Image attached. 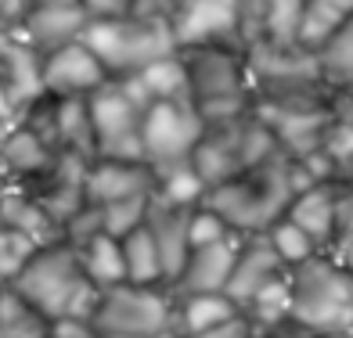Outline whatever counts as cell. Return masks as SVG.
<instances>
[{"instance_id":"obj_1","label":"cell","mask_w":353,"mask_h":338,"mask_svg":"<svg viewBox=\"0 0 353 338\" xmlns=\"http://www.w3.org/2000/svg\"><path fill=\"white\" fill-rule=\"evenodd\" d=\"M292 195V158L285 151H274L249 173L210 187L202 205H210L234 234H263L270 223L285 216Z\"/></svg>"},{"instance_id":"obj_2","label":"cell","mask_w":353,"mask_h":338,"mask_svg":"<svg viewBox=\"0 0 353 338\" xmlns=\"http://www.w3.org/2000/svg\"><path fill=\"white\" fill-rule=\"evenodd\" d=\"M11 288L26 302H33L47 320L79 317L94 324V313H98V302H101V288L83 277L76 249L65 245V241L40 245L33 260L22 266V273L11 281Z\"/></svg>"},{"instance_id":"obj_3","label":"cell","mask_w":353,"mask_h":338,"mask_svg":"<svg viewBox=\"0 0 353 338\" xmlns=\"http://www.w3.org/2000/svg\"><path fill=\"white\" fill-rule=\"evenodd\" d=\"M188 83H191V105L199 108L205 123L234 119L252 108V76L245 47H176Z\"/></svg>"},{"instance_id":"obj_4","label":"cell","mask_w":353,"mask_h":338,"mask_svg":"<svg viewBox=\"0 0 353 338\" xmlns=\"http://www.w3.org/2000/svg\"><path fill=\"white\" fill-rule=\"evenodd\" d=\"M278 148L270 126L256 116V108L242 112L234 119H220V123H205L202 140L191 151V166L199 169L205 187L228 184L234 176L249 173L252 166L267 162Z\"/></svg>"},{"instance_id":"obj_5","label":"cell","mask_w":353,"mask_h":338,"mask_svg":"<svg viewBox=\"0 0 353 338\" xmlns=\"http://www.w3.org/2000/svg\"><path fill=\"white\" fill-rule=\"evenodd\" d=\"M79 43L101 61L108 79L137 76L144 65L176 51L170 22L137 19V14H116V19H90L79 33Z\"/></svg>"},{"instance_id":"obj_6","label":"cell","mask_w":353,"mask_h":338,"mask_svg":"<svg viewBox=\"0 0 353 338\" xmlns=\"http://www.w3.org/2000/svg\"><path fill=\"white\" fill-rule=\"evenodd\" d=\"M292 313L288 320L310 335L353 328V277L335 260V252H317L314 260L288 270Z\"/></svg>"},{"instance_id":"obj_7","label":"cell","mask_w":353,"mask_h":338,"mask_svg":"<svg viewBox=\"0 0 353 338\" xmlns=\"http://www.w3.org/2000/svg\"><path fill=\"white\" fill-rule=\"evenodd\" d=\"M148 101L137 90L130 76L126 79H108L105 87L87 94V112L94 126V158H130L144 162L141 151V116Z\"/></svg>"},{"instance_id":"obj_8","label":"cell","mask_w":353,"mask_h":338,"mask_svg":"<svg viewBox=\"0 0 353 338\" xmlns=\"http://www.w3.org/2000/svg\"><path fill=\"white\" fill-rule=\"evenodd\" d=\"M173 288L170 284H130L105 288L94 328L98 335H141V338H176L173 335Z\"/></svg>"},{"instance_id":"obj_9","label":"cell","mask_w":353,"mask_h":338,"mask_svg":"<svg viewBox=\"0 0 353 338\" xmlns=\"http://www.w3.org/2000/svg\"><path fill=\"white\" fill-rule=\"evenodd\" d=\"M170 29L176 47H245L252 40L249 0H176Z\"/></svg>"},{"instance_id":"obj_10","label":"cell","mask_w":353,"mask_h":338,"mask_svg":"<svg viewBox=\"0 0 353 338\" xmlns=\"http://www.w3.org/2000/svg\"><path fill=\"white\" fill-rule=\"evenodd\" d=\"M205 119L191 101H155L141 116V151L144 162L155 169H166L176 162H191V151L202 140Z\"/></svg>"},{"instance_id":"obj_11","label":"cell","mask_w":353,"mask_h":338,"mask_svg":"<svg viewBox=\"0 0 353 338\" xmlns=\"http://www.w3.org/2000/svg\"><path fill=\"white\" fill-rule=\"evenodd\" d=\"M87 166H90V158L58 151L54 162L47 166L40 176L26 180L22 187L43 205V213L51 216L58 227H65V220L87 205V191H83V184H87Z\"/></svg>"},{"instance_id":"obj_12","label":"cell","mask_w":353,"mask_h":338,"mask_svg":"<svg viewBox=\"0 0 353 338\" xmlns=\"http://www.w3.org/2000/svg\"><path fill=\"white\" fill-rule=\"evenodd\" d=\"M40 79L43 94H51V98H87V94L108 83V72L87 51V43L72 40L40 58Z\"/></svg>"},{"instance_id":"obj_13","label":"cell","mask_w":353,"mask_h":338,"mask_svg":"<svg viewBox=\"0 0 353 338\" xmlns=\"http://www.w3.org/2000/svg\"><path fill=\"white\" fill-rule=\"evenodd\" d=\"M87 11L79 0H37L33 11L26 14V22L19 29V36L33 47V51L47 54L54 47H65L79 40V33L87 29Z\"/></svg>"},{"instance_id":"obj_14","label":"cell","mask_w":353,"mask_h":338,"mask_svg":"<svg viewBox=\"0 0 353 338\" xmlns=\"http://www.w3.org/2000/svg\"><path fill=\"white\" fill-rule=\"evenodd\" d=\"M281 273H288V266L274 255L270 241L263 234H242V245H238L234 270H231V277H228L223 295H228L238 310H245V302L260 292L263 284L281 277Z\"/></svg>"},{"instance_id":"obj_15","label":"cell","mask_w":353,"mask_h":338,"mask_svg":"<svg viewBox=\"0 0 353 338\" xmlns=\"http://www.w3.org/2000/svg\"><path fill=\"white\" fill-rule=\"evenodd\" d=\"M87 202L108 205L134 195H152L155 173L148 162H130V158H90L87 166Z\"/></svg>"},{"instance_id":"obj_16","label":"cell","mask_w":353,"mask_h":338,"mask_svg":"<svg viewBox=\"0 0 353 338\" xmlns=\"http://www.w3.org/2000/svg\"><path fill=\"white\" fill-rule=\"evenodd\" d=\"M339 184L343 180L303 187V191H296L285 209V216L296 227L307 231L317 241V249H325V252H332L335 241H339Z\"/></svg>"},{"instance_id":"obj_17","label":"cell","mask_w":353,"mask_h":338,"mask_svg":"<svg viewBox=\"0 0 353 338\" xmlns=\"http://www.w3.org/2000/svg\"><path fill=\"white\" fill-rule=\"evenodd\" d=\"M188 213L191 209H181L166 198H159L152 191V202H148V220L144 227L155 237V249L163 255V270H166V284H173L181 277V270L191 255V245H188Z\"/></svg>"},{"instance_id":"obj_18","label":"cell","mask_w":353,"mask_h":338,"mask_svg":"<svg viewBox=\"0 0 353 338\" xmlns=\"http://www.w3.org/2000/svg\"><path fill=\"white\" fill-rule=\"evenodd\" d=\"M270 134H274L278 148L288 158H303L321 144V134L332 119V108H256Z\"/></svg>"},{"instance_id":"obj_19","label":"cell","mask_w":353,"mask_h":338,"mask_svg":"<svg viewBox=\"0 0 353 338\" xmlns=\"http://www.w3.org/2000/svg\"><path fill=\"white\" fill-rule=\"evenodd\" d=\"M40 51H33L19 33H11L0 43V90L11 98L14 112L29 108L37 98H43V79H40Z\"/></svg>"},{"instance_id":"obj_20","label":"cell","mask_w":353,"mask_h":338,"mask_svg":"<svg viewBox=\"0 0 353 338\" xmlns=\"http://www.w3.org/2000/svg\"><path fill=\"white\" fill-rule=\"evenodd\" d=\"M238 245H242V234L223 237V241H216V245L191 249L181 277H176L170 288H173V292H181V295H188V292H223L231 270H234Z\"/></svg>"},{"instance_id":"obj_21","label":"cell","mask_w":353,"mask_h":338,"mask_svg":"<svg viewBox=\"0 0 353 338\" xmlns=\"http://www.w3.org/2000/svg\"><path fill=\"white\" fill-rule=\"evenodd\" d=\"M173 295H176V302H173V335L176 338L205 335L242 313L223 292H188V295L173 292Z\"/></svg>"},{"instance_id":"obj_22","label":"cell","mask_w":353,"mask_h":338,"mask_svg":"<svg viewBox=\"0 0 353 338\" xmlns=\"http://www.w3.org/2000/svg\"><path fill=\"white\" fill-rule=\"evenodd\" d=\"M54 155L58 151L51 148V144H43L33 130H26L22 123H11L4 144H0V173L14 184H26V180H33V176H40L47 166H51Z\"/></svg>"},{"instance_id":"obj_23","label":"cell","mask_w":353,"mask_h":338,"mask_svg":"<svg viewBox=\"0 0 353 338\" xmlns=\"http://www.w3.org/2000/svg\"><path fill=\"white\" fill-rule=\"evenodd\" d=\"M0 223H4V227L22 231L26 237H33L37 245L61 241V227L43 213V205L29 195L22 184H14V180H8L4 195H0Z\"/></svg>"},{"instance_id":"obj_24","label":"cell","mask_w":353,"mask_h":338,"mask_svg":"<svg viewBox=\"0 0 353 338\" xmlns=\"http://www.w3.org/2000/svg\"><path fill=\"white\" fill-rule=\"evenodd\" d=\"M303 8H307V0H249L252 40L296 43ZM252 40H249V43H252Z\"/></svg>"},{"instance_id":"obj_25","label":"cell","mask_w":353,"mask_h":338,"mask_svg":"<svg viewBox=\"0 0 353 338\" xmlns=\"http://www.w3.org/2000/svg\"><path fill=\"white\" fill-rule=\"evenodd\" d=\"M54 148L79 158H94V126L87 98H54Z\"/></svg>"},{"instance_id":"obj_26","label":"cell","mask_w":353,"mask_h":338,"mask_svg":"<svg viewBox=\"0 0 353 338\" xmlns=\"http://www.w3.org/2000/svg\"><path fill=\"white\" fill-rule=\"evenodd\" d=\"M137 90L144 94V101L155 105V101H191V83H188V69L181 54H166L152 61V65H144L137 76H130Z\"/></svg>"},{"instance_id":"obj_27","label":"cell","mask_w":353,"mask_h":338,"mask_svg":"<svg viewBox=\"0 0 353 338\" xmlns=\"http://www.w3.org/2000/svg\"><path fill=\"white\" fill-rule=\"evenodd\" d=\"M76 260H79V270H83V277L90 284H98L101 292L105 288H116L126 281V266H123V245L119 237L112 234H98L83 241V245L76 249Z\"/></svg>"},{"instance_id":"obj_28","label":"cell","mask_w":353,"mask_h":338,"mask_svg":"<svg viewBox=\"0 0 353 338\" xmlns=\"http://www.w3.org/2000/svg\"><path fill=\"white\" fill-rule=\"evenodd\" d=\"M321 79L332 90H346L353 87V14H346L343 25L314 51Z\"/></svg>"},{"instance_id":"obj_29","label":"cell","mask_w":353,"mask_h":338,"mask_svg":"<svg viewBox=\"0 0 353 338\" xmlns=\"http://www.w3.org/2000/svg\"><path fill=\"white\" fill-rule=\"evenodd\" d=\"M123 245V266H126V281L130 284H166V270H163V255L155 249V237L148 227H137L126 237H119Z\"/></svg>"},{"instance_id":"obj_30","label":"cell","mask_w":353,"mask_h":338,"mask_svg":"<svg viewBox=\"0 0 353 338\" xmlns=\"http://www.w3.org/2000/svg\"><path fill=\"white\" fill-rule=\"evenodd\" d=\"M288 313H292V281H288V273H281V277H274L270 284H263L242 310V317L256 331H270V328L285 324Z\"/></svg>"},{"instance_id":"obj_31","label":"cell","mask_w":353,"mask_h":338,"mask_svg":"<svg viewBox=\"0 0 353 338\" xmlns=\"http://www.w3.org/2000/svg\"><path fill=\"white\" fill-rule=\"evenodd\" d=\"M0 331L8 338H51V320L11 284H4L0 288Z\"/></svg>"},{"instance_id":"obj_32","label":"cell","mask_w":353,"mask_h":338,"mask_svg":"<svg viewBox=\"0 0 353 338\" xmlns=\"http://www.w3.org/2000/svg\"><path fill=\"white\" fill-rule=\"evenodd\" d=\"M205 180L199 176V169L191 162H176V166H166V169H155V195L166 198L181 209H195L202 198H205Z\"/></svg>"},{"instance_id":"obj_33","label":"cell","mask_w":353,"mask_h":338,"mask_svg":"<svg viewBox=\"0 0 353 338\" xmlns=\"http://www.w3.org/2000/svg\"><path fill=\"white\" fill-rule=\"evenodd\" d=\"M263 237L270 241L274 255H278L288 270H296L299 263H307V260H314L317 252H325V249H317V241L303 231V227H296L288 216H281V220L270 223V227L263 231Z\"/></svg>"},{"instance_id":"obj_34","label":"cell","mask_w":353,"mask_h":338,"mask_svg":"<svg viewBox=\"0 0 353 338\" xmlns=\"http://www.w3.org/2000/svg\"><path fill=\"white\" fill-rule=\"evenodd\" d=\"M343 19H346V14L335 8L332 0H307V8H303V19H299L296 43L303 47V51H317V47L343 25Z\"/></svg>"},{"instance_id":"obj_35","label":"cell","mask_w":353,"mask_h":338,"mask_svg":"<svg viewBox=\"0 0 353 338\" xmlns=\"http://www.w3.org/2000/svg\"><path fill=\"white\" fill-rule=\"evenodd\" d=\"M317 148L328 155V162L335 166L339 180H350V173H353V119L332 112V119L325 126V134H321Z\"/></svg>"},{"instance_id":"obj_36","label":"cell","mask_w":353,"mask_h":338,"mask_svg":"<svg viewBox=\"0 0 353 338\" xmlns=\"http://www.w3.org/2000/svg\"><path fill=\"white\" fill-rule=\"evenodd\" d=\"M148 202H152V195H134V198H119V202L101 205L105 234H112V237H126L130 231L144 227V220H148Z\"/></svg>"},{"instance_id":"obj_37","label":"cell","mask_w":353,"mask_h":338,"mask_svg":"<svg viewBox=\"0 0 353 338\" xmlns=\"http://www.w3.org/2000/svg\"><path fill=\"white\" fill-rule=\"evenodd\" d=\"M37 249H40V245H37L33 237H26L22 231L4 227V223H0V281L11 284V281L22 273V266L33 260Z\"/></svg>"},{"instance_id":"obj_38","label":"cell","mask_w":353,"mask_h":338,"mask_svg":"<svg viewBox=\"0 0 353 338\" xmlns=\"http://www.w3.org/2000/svg\"><path fill=\"white\" fill-rule=\"evenodd\" d=\"M223 237H234V231L223 223L210 205H195L188 213V245L191 249H202V245H216V241H223Z\"/></svg>"},{"instance_id":"obj_39","label":"cell","mask_w":353,"mask_h":338,"mask_svg":"<svg viewBox=\"0 0 353 338\" xmlns=\"http://www.w3.org/2000/svg\"><path fill=\"white\" fill-rule=\"evenodd\" d=\"M98 234H105V220H101V205H94V202H87L79 213H72L65 220V227H61V241L72 249H79L83 241L98 237Z\"/></svg>"},{"instance_id":"obj_40","label":"cell","mask_w":353,"mask_h":338,"mask_svg":"<svg viewBox=\"0 0 353 338\" xmlns=\"http://www.w3.org/2000/svg\"><path fill=\"white\" fill-rule=\"evenodd\" d=\"M37 0H0V33H19Z\"/></svg>"},{"instance_id":"obj_41","label":"cell","mask_w":353,"mask_h":338,"mask_svg":"<svg viewBox=\"0 0 353 338\" xmlns=\"http://www.w3.org/2000/svg\"><path fill=\"white\" fill-rule=\"evenodd\" d=\"M51 338H98V328L90 320H79V317H54Z\"/></svg>"},{"instance_id":"obj_42","label":"cell","mask_w":353,"mask_h":338,"mask_svg":"<svg viewBox=\"0 0 353 338\" xmlns=\"http://www.w3.org/2000/svg\"><path fill=\"white\" fill-rule=\"evenodd\" d=\"M339 241H353V180L339 184Z\"/></svg>"},{"instance_id":"obj_43","label":"cell","mask_w":353,"mask_h":338,"mask_svg":"<svg viewBox=\"0 0 353 338\" xmlns=\"http://www.w3.org/2000/svg\"><path fill=\"white\" fill-rule=\"evenodd\" d=\"M195 338H256V328L249 324L242 313H238V317L228 320V324H220V328L205 331V335H195Z\"/></svg>"},{"instance_id":"obj_44","label":"cell","mask_w":353,"mask_h":338,"mask_svg":"<svg viewBox=\"0 0 353 338\" xmlns=\"http://www.w3.org/2000/svg\"><path fill=\"white\" fill-rule=\"evenodd\" d=\"M87 19H116V14L130 11V0H79Z\"/></svg>"},{"instance_id":"obj_45","label":"cell","mask_w":353,"mask_h":338,"mask_svg":"<svg viewBox=\"0 0 353 338\" xmlns=\"http://www.w3.org/2000/svg\"><path fill=\"white\" fill-rule=\"evenodd\" d=\"M256 338H310V331H303L299 324H292V320H285V324L270 328V331H256Z\"/></svg>"},{"instance_id":"obj_46","label":"cell","mask_w":353,"mask_h":338,"mask_svg":"<svg viewBox=\"0 0 353 338\" xmlns=\"http://www.w3.org/2000/svg\"><path fill=\"white\" fill-rule=\"evenodd\" d=\"M332 252H335V260L343 263V270L353 277V241H339V245H335Z\"/></svg>"},{"instance_id":"obj_47","label":"cell","mask_w":353,"mask_h":338,"mask_svg":"<svg viewBox=\"0 0 353 338\" xmlns=\"http://www.w3.org/2000/svg\"><path fill=\"white\" fill-rule=\"evenodd\" d=\"M19 119V112H14V105H11V98L4 90H0V123H14Z\"/></svg>"},{"instance_id":"obj_48","label":"cell","mask_w":353,"mask_h":338,"mask_svg":"<svg viewBox=\"0 0 353 338\" xmlns=\"http://www.w3.org/2000/svg\"><path fill=\"white\" fill-rule=\"evenodd\" d=\"M310 338H353V328H350V331H325V335H310Z\"/></svg>"},{"instance_id":"obj_49","label":"cell","mask_w":353,"mask_h":338,"mask_svg":"<svg viewBox=\"0 0 353 338\" xmlns=\"http://www.w3.org/2000/svg\"><path fill=\"white\" fill-rule=\"evenodd\" d=\"M332 4H335V8H339L343 14H353V0H332Z\"/></svg>"},{"instance_id":"obj_50","label":"cell","mask_w":353,"mask_h":338,"mask_svg":"<svg viewBox=\"0 0 353 338\" xmlns=\"http://www.w3.org/2000/svg\"><path fill=\"white\" fill-rule=\"evenodd\" d=\"M8 130H11V123H0V144H4V137H8Z\"/></svg>"},{"instance_id":"obj_51","label":"cell","mask_w":353,"mask_h":338,"mask_svg":"<svg viewBox=\"0 0 353 338\" xmlns=\"http://www.w3.org/2000/svg\"><path fill=\"white\" fill-rule=\"evenodd\" d=\"M98 338H141V335H98Z\"/></svg>"},{"instance_id":"obj_52","label":"cell","mask_w":353,"mask_h":338,"mask_svg":"<svg viewBox=\"0 0 353 338\" xmlns=\"http://www.w3.org/2000/svg\"><path fill=\"white\" fill-rule=\"evenodd\" d=\"M4 187H8V176H4V173H0V195H4Z\"/></svg>"},{"instance_id":"obj_53","label":"cell","mask_w":353,"mask_h":338,"mask_svg":"<svg viewBox=\"0 0 353 338\" xmlns=\"http://www.w3.org/2000/svg\"><path fill=\"white\" fill-rule=\"evenodd\" d=\"M0 338H8V335H4V331H0Z\"/></svg>"},{"instance_id":"obj_54","label":"cell","mask_w":353,"mask_h":338,"mask_svg":"<svg viewBox=\"0 0 353 338\" xmlns=\"http://www.w3.org/2000/svg\"><path fill=\"white\" fill-rule=\"evenodd\" d=\"M0 288H4V281H0Z\"/></svg>"}]
</instances>
